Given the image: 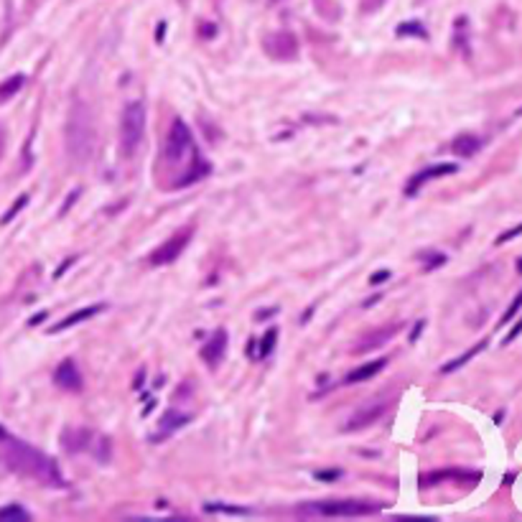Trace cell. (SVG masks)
Listing matches in <instances>:
<instances>
[{"mask_svg": "<svg viewBox=\"0 0 522 522\" xmlns=\"http://www.w3.org/2000/svg\"><path fill=\"white\" fill-rule=\"evenodd\" d=\"M520 306H522V293H517V298L509 303V309L504 311V316L500 319V323H509V321H512V319H515V314L520 311Z\"/></svg>", "mask_w": 522, "mask_h": 522, "instance_id": "83f0119b", "label": "cell"}, {"mask_svg": "<svg viewBox=\"0 0 522 522\" xmlns=\"http://www.w3.org/2000/svg\"><path fill=\"white\" fill-rule=\"evenodd\" d=\"M225 349H227V331L220 329L204 347H201V359L214 370L217 362H222V357H225Z\"/></svg>", "mask_w": 522, "mask_h": 522, "instance_id": "7c38bea8", "label": "cell"}, {"mask_svg": "<svg viewBox=\"0 0 522 522\" xmlns=\"http://www.w3.org/2000/svg\"><path fill=\"white\" fill-rule=\"evenodd\" d=\"M76 196H79V189H74V192H69V199H67V204L62 206V214H67V212H69V206L74 204Z\"/></svg>", "mask_w": 522, "mask_h": 522, "instance_id": "836d02e7", "label": "cell"}, {"mask_svg": "<svg viewBox=\"0 0 522 522\" xmlns=\"http://www.w3.org/2000/svg\"><path fill=\"white\" fill-rule=\"evenodd\" d=\"M107 309L105 303H92V306H84V309H79V311H74V314H69L67 319H62L59 323H54L51 326V334H56V331H64V329H72L74 323H82V321H87V319H92V316H97V314H102V311Z\"/></svg>", "mask_w": 522, "mask_h": 522, "instance_id": "4fadbf2b", "label": "cell"}, {"mask_svg": "<svg viewBox=\"0 0 522 522\" xmlns=\"http://www.w3.org/2000/svg\"><path fill=\"white\" fill-rule=\"evenodd\" d=\"M46 316H48V314H39V316H34V319H31V326H36V323H41Z\"/></svg>", "mask_w": 522, "mask_h": 522, "instance_id": "8d00e7d4", "label": "cell"}, {"mask_svg": "<svg viewBox=\"0 0 522 522\" xmlns=\"http://www.w3.org/2000/svg\"><path fill=\"white\" fill-rule=\"evenodd\" d=\"M194 148V138L189 125L184 120H173L171 123V130H168V138H166V148H163V156L168 163H176V161H184L186 153H192Z\"/></svg>", "mask_w": 522, "mask_h": 522, "instance_id": "5b68a950", "label": "cell"}, {"mask_svg": "<svg viewBox=\"0 0 522 522\" xmlns=\"http://www.w3.org/2000/svg\"><path fill=\"white\" fill-rule=\"evenodd\" d=\"M456 171H459V166H456V163H439V166H431V168H423V171L415 173V176L408 181L406 194H408V196H415V194H418L420 189L428 184V181L441 179V176H451V173H456Z\"/></svg>", "mask_w": 522, "mask_h": 522, "instance_id": "9c48e42d", "label": "cell"}, {"mask_svg": "<svg viewBox=\"0 0 522 522\" xmlns=\"http://www.w3.org/2000/svg\"><path fill=\"white\" fill-rule=\"evenodd\" d=\"M387 413V403L385 400H372L370 406H364V408H359V410H354L347 418V423L342 426V431L344 433H357V431H364V428H370V426H375L382 415Z\"/></svg>", "mask_w": 522, "mask_h": 522, "instance_id": "ba28073f", "label": "cell"}, {"mask_svg": "<svg viewBox=\"0 0 522 522\" xmlns=\"http://www.w3.org/2000/svg\"><path fill=\"white\" fill-rule=\"evenodd\" d=\"M387 278H390V270H377V273L370 278V283H372V286H377V283H385Z\"/></svg>", "mask_w": 522, "mask_h": 522, "instance_id": "d6a6232c", "label": "cell"}, {"mask_svg": "<svg viewBox=\"0 0 522 522\" xmlns=\"http://www.w3.org/2000/svg\"><path fill=\"white\" fill-rule=\"evenodd\" d=\"M451 476H459V479H467V476H471V479H479V471H467V469H443V471H431V474H423L420 476V487H433V484H439V481L443 479H451Z\"/></svg>", "mask_w": 522, "mask_h": 522, "instance_id": "ac0fdd59", "label": "cell"}, {"mask_svg": "<svg viewBox=\"0 0 522 522\" xmlns=\"http://www.w3.org/2000/svg\"><path fill=\"white\" fill-rule=\"evenodd\" d=\"M189 415H184V413H176V410H166L163 418H161V433H156V439L159 441V436H171L173 431H179L181 426H186L189 423Z\"/></svg>", "mask_w": 522, "mask_h": 522, "instance_id": "d6986e66", "label": "cell"}, {"mask_svg": "<svg viewBox=\"0 0 522 522\" xmlns=\"http://www.w3.org/2000/svg\"><path fill=\"white\" fill-rule=\"evenodd\" d=\"M74 260H76V257H69V260H67V262H64L62 268H59V270H56V273H54V278H62V273H64V270H67V268H69V265H72V262H74Z\"/></svg>", "mask_w": 522, "mask_h": 522, "instance_id": "d590c367", "label": "cell"}, {"mask_svg": "<svg viewBox=\"0 0 522 522\" xmlns=\"http://www.w3.org/2000/svg\"><path fill=\"white\" fill-rule=\"evenodd\" d=\"M54 382H56V387H62V390H67V392H82V375H79V367L74 364V359L67 357L59 367H56Z\"/></svg>", "mask_w": 522, "mask_h": 522, "instance_id": "30bf717a", "label": "cell"}, {"mask_svg": "<svg viewBox=\"0 0 522 522\" xmlns=\"http://www.w3.org/2000/svg\"><path fill=\"white\" fill-rule=\"evenodd\" d=\"M189 242H192V227H184V229H179V232H173L161 248H156L151 253V262L153 265H171L173 260H179V255L184 253Z\"/></svg>", "mask_w": 522, "mask_h": 522, "instance_id": "52a82bcc", "label": "cell"}, {"mask_svg": "<svg viewBox=\"0 0 522 522\" xmlns=\"http://www.w3.org/2000/svg\"><path fill=\"white\" fill-rule=\"evenodd\" d=\"M262 46L275 62H295L298 59V39L290 31H273L265 36Z\"/></svg>", "mask_w": 522, "mask_h": 522, "instance_id": "8992f818", "label": "cell"}, {"mask_svg": "<svg viewBox=\"0 0 522 522\" xmlns=\"http://www.w3.org/2000/svg\"><path fill=\"white\" fill-rule=\"evenodd\" d=\"M0 456H3V464H6L11 471H15V474L44 481L48 487H67V481H64L62 471H59L54 459H48V456L41 454L39 448L28 446L23 441L8 436V433L0 439Z\"/></svg>", "mask_w": 522, "mask_h": 522, "instance_id": "6da1fadb", "label": "cell"}, {"mask_svg": "<svg viewBox=\"0 0 522 522\" xmlns=\"http://www.w3.org/2000/svg\"><path fill=\"white\" fill-rule=\"evenodd\" d=\"M517 268H520V273H522V260H520V262H517Z\"/></svg>", "mask_w": 522, "mask_h": 522, "instance_id": "f35d334b", "label": "cell"}, {"mask_svg": "<svg viewBox=\"0 0 522 522\" xmlns=\"http://www.w3.org/2000/svg\"><path fill=\"white\" fill-rule=\"evenodd\" d=\"M522 234V225H517V227H512V229H507V232H502L500 237H497V245H504V242H509V240H515V237H520Z\"/></svg>", "mask_w": 522, "mask_h": 522, "instance_id": "f1b7e54d", "label": "cell"}, {"mask_svg": "<svg viewBox=\"0 0 522 522\" xmlns=\"http://www.w3.org/2000/svg\"><path fill=\"white\" fill-rule=\"evenodd\" d=\"M209 171H212V163L204 159V156H199V153H194L192 156V163H189V168H186V176H181L179 181H176V186H189L194 184V181L204 179V176H209Z\"/></svg>", "mask_w": 522, "mask_h": 522, "instance_id": "9a60e30c", "label": "cell"}, {"mask_svg": "<svg viewBox=\"0 0 522 522\" xmlns=\"http://www.w3.org/2000/svg\"><path fill=\"white\" fill-rule=\"evenodd\" d=\"M420 260H428L426 270H433V268H439V265L446 262V255L443 253H426V255H420Z\"/></svg>", "mask_w": 522, "mask_h": 522, "instance_id": "484cf974", "label": "cell"}, {"mask_svg": "<svg viewBox=\"0 0 522 522\" xmlns=\"http://www.w3.org/2000/svg\"><path fill=\"white\" fill-rule=\"evenodd\" d=\"M23 82H26V76L15 74V76H11V79H6V82L0 84V102H3V100H11V97H13L15 92L23 87Z\"/></svg>", "mask_w": 522, "mask_h": 522, "instance_id": "7402d4cb", "label": "cell"}, {"mask_svg": "<svg viewBox=\"0 0 522 522\" xmlns=\"http://www.w3.org/2000/svg\"><path fill=\"white\" fill-rule=\"evenodd\" d=\"M400 331V323H390V326H382V329L372 331V334H367V337H362L357 344H354V354H359V352H372L377 349V347H382V344L390 342L395 334Z\"/></svg>", "mask_w": 522, "mask_h": 522, "instance_id": "8fae6325", "label": "cell"}, {"mask_svg": "<svg viewBox=\"0 0 522 522\" xmlns=\"http://www.w3.org/2000/svg\"><path fill=\"white\" fill-rule=\"evenodd\" d=\"M517 115H522V110H520V112H517Z\"/></svg>", "mask_w": 522, "mask_h": 522, "instance_id": "ab89813d", "label": "cell"}, {"mask_svg": "<svg viewBox=\"0 0 522 522\" xmlns=\"http://www.w3.org/2000/svg\"><path fill=\"white\" fill-rule=\"evenodd\" d=\"M95 117H92V107L84 100H74L69 107L67 117V153L74 163H87L95 151Z\"/></svg>", "mask_w": 522, "mask_h": 522, "instance_id": "7a4b0ae2", "label": "cell"}, {"mask_svg": "<svg viewBox=\"0 0 522 522\" xmlns=\"http://www.w3.org/2000/svg\"><path fill=\"white\" fill-rule=\"evenodd\" d=\"M398 36H418V39H428L426 28L420 26V23H400Z\"/></svg>", "mask_w": 522, "mask_h": 522, "instance_id": "cb8c5ba5", "label": "cell"}, {"mask_svg": "<svg viewBox=\"0 0 522 522\" xmlns=\"http://www.w3.org/2000/svg\"><path fill=\"white\" fill-rule=\"evenodd\" d=\"M387 367V359H375V362H367L362 364V367H357V370H352L347 377H344V382L347 385H357V382H367V380H372L375 375H380V372Z\"/></svg>", "mask_w": 522, "mask_h": 522, "instance_id": "2e32d148", "label": "cell"}, {"mask_svg": "<svg viewBox=\"0 0 522 522\" xmlns=\"http://www.w3.org/2000/svg\"><path fill=\"white\" fill-rule=\"evenodd\" d=\"M520 334H522V319H520V321L515 323V326H512V329H509V334H507V337H504V342H502V344H509V342H515V339L520 337Z\"/></svg>", "mask_w": 522, "mask_h": 522, "instance_id": "1f68e13d", "label": "cell"}, {"mask_svg": "<svg viewBox=\"0 0 522 522\" xmlns=\"http://www.w3.org/2000/svg\"><path fill=\"white\" fill-rule=\"evenodd\" d=\"M26 204H28V194H21V196H18V201H15V204L11 206V209H8L6 214H3V220H0V222H3V225H8V222L13 220L15 214L21 212V209H23V206H26Z\"/></svg>", "mask_w": 522, "mask_h": 522, "instance_id": "d4e9b609", "label": "cell"}, {"mask_svg": "<svg viewBox=\"0 0 522 522\" xmlns=\"http://www.w3.org/2000/svg\"><path fill=\"white\" fill-rule=\"evenodd\" d=\"M385 3H387V0H362V3H359V8H362V13H375V11H380Z\"/></svg>", "mask_w": 522, "mask_h": 522, "instance_id": "4dcf8cb0", "label": "cell"}, {"mask_svg": "<svg viewBox=\"0 0 522 522\" xmlns=\"http://www.w3.org/2000/svg\"><path fill=\"white\" fill-rule=\"evenodd\" d=\"M484 347H487V339H484V342H479V344H474V347H471L469 352H464L461 357H456V359H451V362H446L443 367H441V372H443V375H451V372H456L459 367H464V364H467L471 357H476L479 352H484Z\"/></svg>", "mask_w": 522, "mask_h": 522, "instance_id": "ffe728a7", "label": "cell"}, {"mask_svg": "<svg viewBox=\"0 0 522 522\" xmlns=\"http://www.w3.org/2000/svg\"><path fill=\"white\" fill-rule=\"evenodd\" d=\"M423 326H426V321H418V323H415V329H413V334H410V342H415V339H418V334L423 331Z\"/></svg>", "mask_w": 522, "mask_h": 522, "instance_id": "e575fe53", "label": "cell"}, {"mask_svg": "<svg viewBox=\"0 0 522 522\" xmlns=\"http://www.w3.org/2000/svg\"><path fill=\"white\" fill-rule=\"evenodd\" d=\"M380 509H382V504H377V502L329 500V502H319V504H309V507H303V512L321 517H364V515H375Z\"/></svg>", "mask_w": 522, "mask_h": 522, "instance_id": "277c9868", "label": "cell"}, {"mask_svg": "<svg viewBox=\"0 0 522 522\" xmlns=\"http://www.w3.org/2000/svg\"><path fill=\"white\" fill-rule=\"evenodd\" d=\"M28 520H31V512L23 509L21 504L0 507V522H28Z\"/></svg>", "mask_w": 522, "mask_h": 522, "instance_id": "44dd1931", "label": "cell"}, {"mask_svg": "<svg viewBox=\"0 0 522 522\" xmlns=\"http://www.w3.org/2000/svg\"><path fill=\"white\" fill-rule=\"evenodd\" d=\"M275 342H278V329H268L265 334H262V339H260V349H257V357H260V359L268 357L270 352H273Z\"/></svg>", "mask_w": 522, "mask_h": 522, "instance_id": "603a6c76", "label": "cell"}, {"mask_svg": "<svg viewBox=\"0 0 522 522\" xmlns=\"http://www.w3.org/2000/svg\"><path fill=\"white\" fill-rule=\"evenodd\" d=\"M95 439L92 431L87 428H67L62 439V446L67 448V454H82L84 448L90 446V441Z\"/></svg>", "mask_w": 522, "mask_h": 522, "instance_id": "5bb4252c", "label": "cell"}, {"mask_svg": "<svg viewBox=\"0 0 522 522\" xmlns=\"http://www.w3.org/2000/svg\"><path fill=\"white\" fill-rule=\"evenodd\" d=\"M145 135V107L140 100L128 102L120 117V153L125 159H133L135 151L140 148Z\"/></svg>", "mask_w": 522, "mask_h": 522, "instance_id": "3957f363", "label": "cell"}, {"mask_svg": "<svg viewBox=\"0 0 522 522\" xmlns=\"http://www.w3.org/2000/svg\"><path fill=\"white\" fill-rule=\"evenodd\" d=\"M316 479H319V481L342 479V469H323V471H316Z\"/></svg>", "mask_w": 522, "mask_h": 522, "instance_id": "f546056e", "label": "cell"}, {"mask_svg": "<svg viewBox=\"0 0 522 522\" xmlns=\"http://www.w3.org/2000/svg\"><path fill=\"white\" fill-rule=\"evenodd\" d=\"M209 512H225V515H250V509L245 507H225V504H206Z\"/></svg>", "mask_w": 522, "mask_h": 522, "instance_id": "4316f807", "label": "cell"}, {"mask_svg": "<svg viewBox=\"0 0 522 522\" xmlns=\"http://www.w3.org/2000/svg\"><path fill=\"white\" fill-rule=\"evenodd\" d=\"M163 28H166V23H161L159 31H156V41H163Z\"/></svg>", "mask_w": 522, "mask_h": 522, "instance_id": "74e56055", "label": "cell"}, {"mask_svg": "<svg viewBox=\"0 0 522 522\" xmlns=\"http://www.w3.org/2000/svg\"><path fill=\"white\" fill-rule=\"evenodd\" d=\"M451 151H454L456 156L471 159L474 153L481 151V138L474 135V133H461L459 138H454V143H451Z\"/></svg>", "mask_w": 522, "mask_h": 522, "instance_id": "e0dca14e", "label": "cell"}]
</instances>
